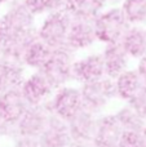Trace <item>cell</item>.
Listing matches in <instances>:
<instances>
[{"instance_id": "4fadbf2b", "label": "cell", "mask_w": 146, "mask_h": 147, "mask_svg": "<svg viewBox=\"0 0 146 147\" xmlns=\"http://www.w3.org/2000/svg\"><path fill=\"white\" fill-rule=\"evenodd\" d=\"M28 106L20 88L9 89L0 96V117L17 123Z\"/></svg>"}, {"instance_id": "9c48e42d", "label": "cell", "mask_w": 146, "mask_h": 147, "mask_svg": "<svg viewBox=\"0 0 146 147\" xmlns=\"http://www.w3.org/2000/svg\"><path fill=\"white\" fill-rule=\"evenodd\" d=\"M39 141L43 147H69L72 142V137L67 121L51 114L45 128L39 136Z\"/></svg>"}, {"instance_id": "5b68a950", "label": "cell", "mask_w": 146, "mask_h": 147, "mask_svg": "<svg viewBox=\"0 0 146 147\" xmlns=\"http://www.w3.org/2000/svg\"><path fill=\"white\" fill-rule=\"evenodd\" d=\"M79 90L83 107L93 111L95 114L105 109L109 102L116 97L114 79L109 76H102L95 80L82 83V88Z\"/></svg>"}, {"instance_id": "e0dca14e", "label": "cell", "mask_w": 146, "mask_h": 147, "mask_svg": "<svg viewBox=\"0 0 146 147\" xmlns=\"http://www.w3.org/2000/svg\"><path fill=\"white\" fill-rule=\"evenodd\" d=\"M115 93L116 97L123 101L128 102L142 86L145 85L141 75L136 70H124L122 74H119L115 79Z\"/></svg>"}, {"instance_id": "7a4b0ae2", "label": "cell", "mask_w": 146, "mask_h": 147, "mask_svg": "<svg viewBox=\"0 0 146 147\" xmlns=\"http://www.w3.org/2000/svg\"><path fill=\"white\" fill-rule=\"evenodd\" d=\"M74 54L75 51L67 45L52 49L48 61L39 70L48 79L54 90L72 80V65L75 61Z\"/></svg>"}, {"instance_id": "f1b7e54d", "label": "cell", "mask_w": 146, "mask_h": 147, "mask_svg": "<svg viewBox=\"0 0 146 147\" xmlns=\"http://www.w3.org/2000/svg\"><path fill=\"white\" fill-rule=\"evenodd\" d=\"M122 0H106V3L107 4H111V5H116L118 3H120Z\"/></svg>"}, {"instance_id": "8992f818", "label": "cell", "mask_w": 146, "mask_h": 147, "mask_svg": "<svg viewBox=\"0 0 146 147\" xmlns=\"http://www.w3.org/2000/svg\"><path fill=\"white\" fill-rule=\"evenodd\" d=\"M45 103L52 114L62 117L66 121L83 107L80 90L67 85L57 88Z\"/></svg>"}, {"instance_id": "ac0fdd59", "label": "cell", "mask_w": 146, "mask_h": 147, "mask_svg": "<svg viewBox=\"0 0 146 147\" xmlns=\"http://www.w3.org/2000/svg\"><path fill=\"white\" fill-rule=\"evenodd\" d=\"M106 0H67L65 9L71 17L95 20L106 8Z\"/></svg>"}, {"instance_id": "ba28073f", "label": "cell", "mask_w": 146, "mask_h": 147, "mask_svg": "<svg viewBox=\"0 0 146 147\" xmlns=\"http://www.w3.org/2000/svg\"><path fill=\"white\" fill-rule=\"evenodd\" d=\"M20 89L28 105L45 103L54 92V88L51 85L48 79L39 70L23 79Z\"/></svg>"}, {"instance_id": "cb8c5ba5", "label": "cell", "mask_w": 146, "mask_h": 147, "mask_svg": "<svg viewBox=\"0 0 146 147\" xmlns=\"http://www.w3.org/2000/svg\"><path fill=\"white\" fill-rule=\"evenodd\" d=\"M128 103L146 120V84L129 99Z\"/></svg>"}, {"instance_id": "7402d4cb", "label": "cell", "mask_w": 146, "mask_h": 147, "mask_svg": "<svg viewBox=\"0 0 146 147\" xmlns=\"http://www.w3.org/2000/svg\"><path fill=\"white\" fill-rule=\"evenodd\" d=\"M67 0H23L25 5L35 16H45L47 13L64 9Z\"/></svg>"}, {"instance_id": "83f0119b", "label": "cell", "mask_w": 146, "mask_h": 147, "mask_svg": "<svg viewBox=\"0 0 146 147\" xmlns=\"http://www.w3.org/2000/svg\"><path fill=\"white\" fill-rule=\"evenodd\" d=\"M69 147H96L93 142H87V141H72Z\"/></svg>"}, {"instance_id": "603a6c76", "label": "cell", "mask_w": 146, "mask_h": 147, "mask_svg": "<svg viewBox=\"0 0 146 147\" xmlns=\"http://www.w3.org/2000/svg\"><path fill=\"white\" fill-rule=\"evenodd\" d=\"M118 147H146V138L144 133L137 130H123Z\"/></svg>"}, {"instance_id": "4dcf8cb0", "label": "cell", "mask_w": 146, "mask_h": 147, "mask_svg": "<svg viewBox=\"0 0 146 147\" xmlns=\"http://www.w3.org/2000/svg\"><path fill=\"white\" fill-rule=\"evenodd\" d=\"M10 1H13V0H0V5H4V4H9Z\"/></svg>"}, {"instance_id": "f546056e", "label": "cell", "mask_w": 146, "mask_h": 147, "mask_svg": "<svg viewBox=\"0 0 146 147\" xmlns=\"http://www.w3.org/2000/svg\"><path fill=\"white\" fill-rule=\"evenodd\" d=\"M3 58H4V49H3V47L0 45V63H1Z\"/></svg>"}, {"instance_id": "4316f807", "label": "cell", "mask_w": 146, "mask_h": 147, "mask_svg": "<svg viewBox=\"0 0 146 147\" xmlns=\"http://www.w3.org/2000/svg\"><path fill=\"white\" fill-rule=\"evenodd\" d=\"M137 71H139V74L141 75V78H142V80H144V83L146 84V56H144V57H141V58H140Z\"/></svg>"}, {"instance_id": "d4e9b609", "label": "cell", "mask_w": 146, "mask_h": 147, "mask_svg": "<svg viewBox=\"0 0 146 147\" xmlns=\"http://www.w3.org/2000/svg\"><path fill=\"white\" fill-rule=\"evenodd\" d=\"M17 133V123H12L0 117V137L1 138H16Z\"/></svg>"}, {"instance_id": "7c38bea8", "label": "cell", "mask_w": 146, "mask_h": 147, "mask_svg": "<svg viewBox=\"0 0 146 147\" xmlns=\"http://www.w3.org/2000/svg\"><path fill=\"white\" fill-rule=\"evenodd\" d=\"M105 75L102 53L89 54L80 59H75L72 65V80L85 83L89 80L102 78Z\"/></svg>"}, {"instance_id": "d6a6232c", "label": "cell", "mask_w": 146, "mask_h": 147, "mask_svg": "<svg viewBox=\"0 0 146 147\" xmlns=\"http://www.w3.org/2000/svg\"><path fill=\"white\" fill-rule=\"evenodd\" d=\"M0 7H1V5H0Z\"/></svg>"}, {"instance_id": "8fae6325", "label": "cell", "mask_w": 146, "mask_h": 147, "mask_svg": "<svg viewBox=\"0 0 146 147\" xmlns=\"http://www.w3.org/2000/svg\"><path fill=\"white\" fill-rule=\"evenodd\" d=\"M97 114L93 111L82 107L75 115H72L69 120V129L71 133L72 141H87L92 142L97 129Z\"/></svg>"}, {"instance_id": "ffe728a7", "label": "cell", "mask_w": 146, "mask_h": 147, "mask_svg": "<svg viewBox=\"0 0 146 147\" xmlns=\"http://www.w3.org/2000/svg\"><path fill=\"white\" fill-rule=\"evenodd\" d=\"M120 10L129 25L146 23V0H122Z\"/></svg>"}, {"instance_id": "5bb4252c", "label": "cell", "mask_w": 146, "mask_h": 147, "mask_svg": "<svg viewBox=\"0 0 146 147\" xmlns=\"http://www.w3.org/2000/svg\"><path fill=\"white\" fill-rule=\"evenodd\" d=\"M122 133L123 129L115 115H106L98 119L92 142L96 147H118Z\"/></svg>"}, {"instance_id": "484cf974", "label": "cell", "mask_w": 146, "mask_h": 147, "mask_svg": "<svg viewBox=\"0 0 146 147\" xmlns=\"http://www.w3.org/2000/svg\"><path fill=\"white\" fill-rule=\"evenodd\" d=\"M13 147H43L38 137H27V136H17L14 138Z\"/></svg>"}, {"instance_id": "3957f363", "label": "cell", "mask_w": 146, "mask_h": 147, "mask_svg": "<svg viewBox=\"0 0 146 147\" xmlns=\"http://www.w3.org/2000/svg\"><path fill=\"white\" fill-rule=\"evenodd\" d=\"M71 16L66 9H59L47 13L41 25L36 28L38 38L45 43L51 49L61 48L66 45Z\"/></svg>"}, {"instance_id": "2e32d148", "label": "cell", "mask_w": 146, "mask_h": 147, "mask_svg": "<svg viewBox=\"0 0 146 147\" xmlns=\"http://www.w3.org/2000/svg\"><path fill=\"white\" fill-rule=\"evenodd\" d=\"M120 44L132 58L146 56V28L140 25H131L120 39Z\"/></svg>"}, {"instance_id": "44dd1931", "label": "cell", "mask_w": 146, "mask_h": 147, "mask_svg": "<svg viewBox=\"0 0 146 147\" xmlns=\"http://www.w3.org/2000/svg\"><path fill=\"white\" fill-rule=\"evenodd\" d=\"M114 115H115L116 120L119 121L123 130H137V132H141V130H144L146 125L145 124L146 120L129 103L127 106H123Z\"/></svg>"}, {"instance_id": "9a60e30c", "label": "cell", "mask_w": 146, "mask_h": 147, "mask_svg": "<svg viewBox=\"0 0 146 147\" xmlns=\"http://www.w3.org/2000/svg\"><path fill=\"white\" fill-rule=\"evenodd\" d=\"M103 65H105V75L111 79H115L119 74L127 70L128 61L131 57L127 54L120 41L106 44L102 52Z\"/></svg>"}, {"instance_id": "52a82bcc", "label": "cell", "mask_w": 146, "mask_h": 147, "mask_svg": "<svg viewBox=\"0 0 146 147\" xmlns=\"http://www.w3.org/2000/svg\"><path fill=\"white\" fill-rule=\"evenodd\" d=\"M52 112L49 111L47 103L41 105H30L23 115L17 121V133L18 136H27V137H38L41 134L45 128L47 121Z\"/></svg>"}, {"instance_id": "6da1fadb", "label": "cell", "mask_w": 146, "mask_h": 147, "mask_svg": "<svg viewBox=\"0 0 146 147\" xmlns=\"http://www.w3.org/2000/svg\"><path fill=\"white\" fill-rule=\"evenodd\" d=\"M34 13L23 0H13L0 17V45L5 54L22 59L26 47L38 38Z\"/></svg>"}, {"instance_id": "1f68e13d", "label": "cell", "mask_w": 146, "mask_h": 147, "mask_svg": "<svg viewBox=\"0 0 146 147\" xmlns=\"http://www.w3.org/2000/svg\"><path fill=\"white\" fill-rule=\"evenodd\" d=\"M142 133H144V136H145V138H146V125H145V128H144V130H142Z\"/></svg>"}, {"instance_id": "30bf717a", "label": "cell", "mask_w": 146, "mask_h": 147, "mask_svg": "<svg viewBox=\"0 0 146 147\" xmlns=\"http://www.w3.org/2000/svg\"><path fill=\"white\" fill-rule=\"evenodd\" d=\"M96 41H97V38H96L93 20L72 17L69 32H67L66 45L76 52L79 49L89 48Z\"/></svg>"}, {"instance_id": "277c9868", "label": "cell", "mask_w": 146, "mask_h": 147, "mask_svg": "<svg viewBox=\"0 0 146 147\" xmlns=\"http://www.w3.org/2000/svg\"><path fill=\"white\" fill-rule=\"evenodd\" d=\"M93 25L97 40L105 44L120 41L127 28L131 26L122 13L120 7L116 5L103 9L93 20Z\"/></svg>"}, {"instance_id": "d6986e66", "label": "cell", "mask_w": 146, "mask_h": 147, "mask_svg": "<svg viewBox=\"0 0 146 147\" xmlns=\"http://www.w3.org/2000/svg\"><path fill=\"white\" fill-rule=\"evenodd\" d=\"M52 53V49L45 43L36 38L31 41L22 53V62L25 66L31 67L34 70H40L48 61L49 56Z\"/></svg>"}]
</instances>
